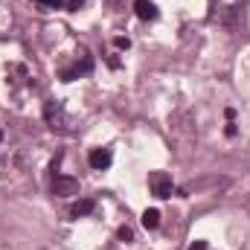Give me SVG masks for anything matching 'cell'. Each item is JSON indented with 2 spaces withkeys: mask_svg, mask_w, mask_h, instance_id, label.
<instances>
[{
  "mask_svg": "<svg viewBox=\"0 0 250 250\" xmlns=\"http://www.w3.org/2000/svg\"><path fill=\"white\" fill-rule=\"evenodd\" d=\"M134 12L140 21H154L157 18V6L151 0H134Z\"/></svg>",
  "mask_w": 250,
  "mask_h": 250,
  "instance_id": "cell-6",
  "label": "cell"
},
{
  "mask_svg": "<svg viewBox=\"0 0 250 250\" xmlns=\"http://www.w3.org/2000/svg\"><path fill=\"white\" fill-rule=\"evenodd\" d=\"M0 140H3V131H0Z\"/></svg>",
  "mask_w": 250,
  "mask_h": 250,
  "instance_id": "cell-14",
  "label": "cell"
},
{
  "mask_svg": "<svg viewBox=\"0 0 250 250\" xmlns=\"http://www.w3.org/2000/svg\"><path fill=\"white\" fill-rule=\"evenodd\" d=\"M93 209H96V201H93V198H82V201L73 204L70 215H73V218H84V215H90Z\"/></svg>",
  "mask_w": 250,
  "mask_h": 250,
  "instance_id": "cell-7",
  "label": "cell"
},
{
  "mask_svg": "<svg viewBox=\"0 0 250 250\" xmlns=\"http://www.w3.org/2000/svg\"><path fill=\"white\" fill-rule=\"evenodd\" d=\"M189 250H207V242H195Z\"/></svg>",
  "mask_w": 250,
  "mask_h": 250,
  "instance_id": "cell-13",
  "label": "cell"
},
{
  "mask_svg": "<svg viewBox=\"0 0 250 250\" xmlns=\"http://www.w3.org/2000/svg\"><path fill=\"white\" fill-rule=\"evenodd\" d=\"M114 47H117V50H128V47H131V41L123 38V35H117V38H114Z\"/></svg>",
  "mask_w": 250,
  "mask_h": 250,
  "instance_id": "cell-11",
  "label": "cell"
},
{
  "mask_svg": "<svg viewBox=\"0 0 250 250\" xmlns=\"http://www.w3.org/2000/svg\"><path fill=\"white\" fill-rule=\"evenodd\" d=\"M44 120L47 125L53 128V131H67L64 125H67V114H64V105L59 99H47L44 102Z\"/></svg>",
  "mask_w": 250,
  "mask_h": 250,
  "instance_id": "cell-1",
  "label": "cell"
},
{
  "mask_svg": "<svg viewBox=\"0 0 250 250\" xmlns=\"http://www.w3.org/2000/svg\"><path fill=\"white\" fill-rule=\"evenodd\" d=\"M38 6L41 9H59V6H64V0H38Z\"/></svg>",
  "mask_w": 250,
  "mask_h": 250,
  "instance_id": "cell-10",
  "label": "cell"
},
{
  "mask_svg": "<svg viewBox=\"0 0 250 250\" xmlns=\"http://www.w3.org/2000/svg\"><path fill=\"white\" fill-rule=\"evenodd\" d=\"M143 227L146 230H157L160 227V212L157 209H146L143 212Z\"/></svg>",
  "mask_w": 250,
  "mask_h": 250,
  "instance_id": "cell-8",
  "label": "cell"
},
{
  "mask_svg": "<svg viewBox=\"0 0 250 250\" xmlns=\"http://www.w3.org/2000/svg\"><path fill=\"white\" fill-rule=\"evenodd\" d=\"M90 70H93V62H90V59H84L82 64H73V67H64L62 82H73V79H79V76H84V73H90Z\"/></svg>",
  "mask_w": 250,
  "mask_h": 250,
  "instance_id": "cell-5",
  "label": "cell"
},
{
  "mask_svg": "<svg viewBox=\"0 0 250 250\" xmlns=\"http://www.w3.org/2000/svg\"><path fill=\"white\" fill-rule=\"evenodd\" d=\"M87 163H90V169L105 172V169H111L114 154H111V148H93V151H90V157H87Z\"/></svg>",
  "mask_w": 250,
  "mask_h": 250,
  "instance_id": "cell-3",
  "label": "cell"
},
{
  "mask_svg": "<svg viewBox=\"0 0 250 250\" xmlns=\"http://www.w3.org/2000/svg\"><path fill=\"white\" fill-rule=\"evenodd\" d=\"M117 236H120V239H123V242H134V230H131V227H128V224H123V227H120V230H117Z\"/></svg>",
  "mask_w": 250,
  "mask_h": 250,
  "instance_id": "cell-9",
  "label": "cell"
},
{
  "mask_svg": "<svg viewBox=\"0 0 250 250\" xmlns=\"http://www.w3.org/2000/svg\"><path fill=\"white\" fill-rule=\"evenodd\" d=\"M148 189H151L154 198H172V195H175L172 175H166V172H151V175H148Z\"/></svg>",
  "mask_w": 250,
  "mask_h": 250,
  "instance_id": "cell-2",
  "label": "cell"
},
{
  "mask_svg": "<svg viewBox=\"0 0 250 250\" xmlns=\"http://www.w3.org/2000/svg\"><path fill=\"white\" fill-rule=\"evenodd\" d=\"M53 192L62 195V198L79 195V181H76V178H67V175H56V178H53Z\"/></svg>",
  "mask_w": 250,
  "mask_h": 250,
  "instance_id": "cell-4",
  "label": "cell"
},
{
  "mask_svg": "<svg viewBox=\"0 0 250 250\" xmlns=\"http://www.w3.org/2000/svg\"><path fill=\"white\" fill-rule=\"evenodd\" d=\"M82 3H84V0H64V6H67V9H70V12H76V9H79V6H82Z\"/></svg>",
  "mask_w": 250,
  "mask_h": 250,
  "instance_id": "cell-12",
  "label": "cell"
}]
</instances>
